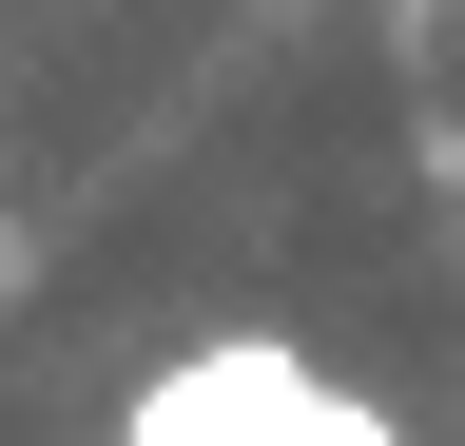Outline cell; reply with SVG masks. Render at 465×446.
I'll return each mask as SVG.
<instances>
[{"label":"cell","mask_w":465,"mask_h":446,"mask_svg":"<svg viewBox=\"0 0 465 446\" xmlns=\"http://www.w3.org/2000/svg\"><path fill=\"white\" fill-rule=\"evenodd\" d=\"M97 446H407V408H369V388L311 369L291 330H194Z\"/></svg>","instance_id":"obj_1"}]
</instances>
